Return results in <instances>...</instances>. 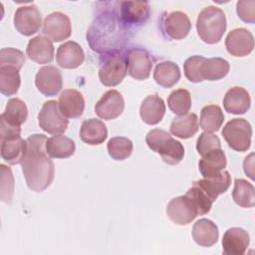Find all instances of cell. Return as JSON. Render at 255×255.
Listing matches in <instances>:
<instances>
[{"label":"cell","instance_id":"15","mask_svg":"<svg viewBox=\"0 0 255 255\" xmlns=\"http://www.w3.org/2000/svg\"><path fill=\"white\" fill-rule=\"evenodd\" d=\"M162 28L170 39L181 40L188 35L191 29V23L185 13L173 11L163 17Z\"/></svg>","mask_w":255,"mask_h":255},{"label":"cell","instance_id":"14","mask_svg":"<svg viewBox=\"0 0 255 255\" xmlns=\"http://www.w3.org/2000/svg\"><path fill=\"white\" fill-rule=\"evenodd\" d=\"M225 47L232 56H247L254 48L253 35L245 28H236L228 33L225 39Z\"/></svg>","mask_w":255,"mask_h":255},{"label":"cell","instance_id":"7","mask_svg":"<svg viewBox=\"0 0 255 255\" xmlns=\"http://www.w3.org/2000/svg\"><path fill=\"white\" fill-rule=\"evenodd\" d=\"M168 218L177 225H187L198 215L193 201L186 194L172 198L166 206Z\"/></svg>","mask_w":255,"mask_h":255},{"label":"cell","instance_id":"2","mask_svg":"<svg viewBox=\"0 0 255 255\" xmlns=\"http://www.w3.org/2000/svg\"><path fill=\"white\" fill-rule=\"evenodd\" d=\"M147 146L158 153L167 164H177L183 159L184 147L180 141L174 139L166 130L153 128L145 136Z\"/></svg>","mask_w":255,"mask_h":255},{"label":"cell","instance_id":"33","mask_svg":"<svg viewBox=\"0 0 255 255\" xmlns=\"http://www.w3.org/2000/svg\"><path fill=\"white\" fill-rule=\"evenodd\" d=\"M21 84L19 69L13 66H0V92L5 96L15 95Z\"/></svg>","mask_w":255,"mask_h":255},{"label":"cell","instance_id":"23","mask_svg":"<svg viewBox=\"0 0 255 255\" xmlns=\"http://www.w3.org/2000/svg\"><path fill=\"white\" fill-rule=\"evenodd\" d=\"M192 238L199 246L210 247L218 240V227L213 221L201 218L192 227Z\"/></svg>","mask_w":255,"mask_h":255},{"label":"cell","instance_id":"8","mask_svg":"<svg viewBox=\"0 0 255 255\" xmlns=\"http://www.w3.org/2000/svg\"><path fill=\"white\" fill-rule=\"evenodd\" d=\"M41 22V13L37 6L33 4L19 7L14 15V26L24 36H31L38 32Z\"/></svg>","mask_w":255,"mask_h":255},{"label":"cell","instance_id":"29","mask_svg":"<svg viewBox=\"0 0 255 255\" xmlns=\"http://www.w3.org/2000/svg\"><path fill=\"white\" fill-rule=\"evenodd\" d=\"M170 132L179 138H189L199 129L198 118L195 114H186L173 119L170 125Z\"/></svg>","mask_w":255,"mask_h":255},{"label":"cell","instance_id":"13","mask_svg":"<svg viewBox=\"0 0 255 255\" xmlns=\"http://www.w3.org/2000/svg\"><path fill=\"white\" fill-rule=\"evenodd\" d=\"M119 4V20L123 25L141 24L149 16V6L143 1H121Z\"/></svg>","mask_w":255,"mask_h":255},{"label":"cell","instance_id":"39","mask_svg":"<svg viewBox=\"0 0 255 255\" xmlns=\"http://www.w3.org/2000/svg\"><path fill=\"white\" fill-rule=\"evenodd\" d=\"M1 199L2 201L11 202L14 191V177L10 167L1 164Z\"/></svg>","mask_w":255,"mask_h":255},{"label":"cell","instance_id":"1","mask_svg":"<svg viewBox=\"0 0 255 255\" xmlns=\"http://www.w3.org/2000/svg\"><path fill=\"white\" fill-rule=\"evenodd\" d=\"M47 137L35 133L26 139V150L21 160L22 171L28 187L36 192L48 188L54 179V162L46 151Z\"/></svg>","mask_w":255,"mask_h":255},{"label":"cell","instance_id":"3","mask_svg":"<svg viewBox=\"0 0 255 255\" xmlns=\"http://www.w3.org/2000/svg\"><path fill=\"white\" fill-rule=\"evenodd\" d=\"M196 29L203 42L207 44L219 42L226 30L224 12L215 6L205 7L197 17Z\"/></svg>","mask_w":255,"mask_h":255},{"label":"cell","instance_id":"24","mask_svg":"<svg viewBox=\"0 0 255 255\" xmlns=\"http://www.w3.org/2000/svg\"><path fill=\"white\" fill-rule=\"evenodd\" d=\"M198 167L204 178L219 175L220 172L226 167V157L224 151L220 148L206 153L199 160Z\"/></svg>","mask_w":255,"mask_h":255},{"label":"cell","instance_id":"41","mask_svg":"<svg viewBox=\"0 0 255 255\" xmlns=\"http://www.w3.org/2000/svg\"><path fill=\"white\" fill-rule=\"evenodd\" d=\"M204 57L202 56H191L184 62L183 69L185 77L192 83H200L202 79L200 77V65Z\"/></svg>","mask_w":255,"mask_h":255},{"label":"cell","instance_id":"38","mask_svg":"<svg viewBox=\"0 0 255 255\" xmlns=\"http://www.w3.org/2000/svg\"><path fill=\"white\" fill-rule=\"evenodd\" d=\"M221 148V142L219 137L209 131H204L202 132L199 137L197 138L196 142V149L197 152L203 156L206 153L215 150V149H220Z\"/></svg>","mask_w":255,"mask_h":255},{"label":"cell","instance_id":"36","mask_svg":"<svg viewBox=\"0 0 255 255\" xmlns=\"http://www.w3.org/2000/svg\"><path fill=\"white\" fill-rule=\"evenodd\" d=\"M109 155L116 160H124L128 158L132 152V141L125 136L112 137L108 141Z\"/></svg>","mask_w":255,"mask_h":255},{"label":"cell","instance_id":"26","mask_svg":"<svg viewBox=\"0 0 255 255\" xmlns=\"http://www.w3.org/2000/svg\"><path fill=\"white\" fill-rule=\"evenodd\" d=\"M194 182L214 202L219 194L224 193L229 188L231 183V176L228 171L222 170L220 174L215 177L203 178Z\"/></svg>","mask_w":255,"mask_h":255},{"label":"cell","instance_id":"25","mask_svg":"<svg viewBox=\"0 0 255 255\" xmlns=\"http://www.w3.org/2000/svg\"><path fill=\"white\" fill-rule=\"evenodd\" d=\"M26 150V140L21 135L1 138V157L10 164L20 163Z\"/></svg>","mask_w":255,"mask_h":255},{"label":"cell","instance_id":"37","mask_svg":"<svg viewBox=\"0 0 255 255\" xmlns=\"http://www.w3.org/2000/svg\"><path fill=\"white\" fill-rule=\"evenodd\" d=\"M185 194L190 197V199L195 204L198 210V215H204L210 211L213 201L195 182H193L192 186L186 191Z\"/></svg>","mask_w":255,"mask_h":255},{"label":"cell","instance_id":"28","mask_svg":"<svg viewBox=\"0 0 255 255\" xmlns=\"http://www.w3.org/2000/svg\"><path fill=\"white\" fill-rule=\"evenodd\" d=\"M76 145L73 139L62 134H55L46 141V151L53 158H67L74 154Z\"/></svg>","mask_w":255,"mask_h":255},{"label":"cell","instance_id":"5","mask_svg":"<svg viewBox=\"0 0 255 255\" xmlns=\"http://www.w3.org/2000/svg\"><path fill=\"white\" fill-rule=\"evenodd\" d=\"M222 135L232 149L246 151L251 144L252 128L245 119H233L224 126Z\"/></svg>","mask_w":255,"mask_h":255},{"label":"cell","instance_id":"32","mask_svg":"<svg viewBox=\"0 0 255 255\" xmlns=\"http://www.w3.org/2000/svg\"><path fill=\"white\" fill-rule=\"evenodd\" d=\"M224 121V115L219 106L208 105L205 106L200 113V128L204 131H217Z\"/></svg>","mask_w":255,"mask_h":255},{"label":"cell","instance_id":"20","mask_svg":"<svg viewBox=\"0 0 255 255\" xmlns=\"http://www.w3.org/2000/svg\"><path fill=\"white\" fill-rule=\"evenodd\" d=\"M251 105L249 93L242 87H233L227 91L223 99V107L226 112L233 115H243Z\"/></svg>","mask_w":255,"mask_h":255},{"label":"cell","instance_id":"22","mask_svg":"<svg viewBox=\"0 0 255 255\" xmlns=\"http://www.w3.org/2000/svg\"><path fill=\"white\" fill-rule=\"evenodd\" d=\"M108 136L106 125L98 119H89L83 122L80 128L81 139L90 145L103 143Z\"/></svg>","mask_w":255,"mask_h":255},{"label":"cell","instance_id":"17","mask_svg":"<svg viewBox=\"0 0 255 255\" xmlns=\"http://www.w3.org/2000/svg\"><path fill=\"white\" fill-rule=\"evenodd\" d=\"M59 108L68 119L80 118L85 110V99L79 91L66 89L59 96Z\"/></svg>","mask_w":255,"mask_h":255},{"label":"cell","instance_id":"21","mask_svg":"<svg viewBox=\"0 0 255 255\" xmlns=\"http://www.w3.org/2000/svg\"><path fill=\"white\" fill-rule=\"evenodd\" d=\"M165 114V105L161 98L157 95L147 96L141 103L139 115L141 120L147 125L158 124Z\"/></svg>","mask_w":255,"mask_h":255},{"label":"cell","instance_id":"19","mask_svg":"<svg viewBox=\"0 0 255 255\" xmlns=\"http://www.w3.org/2000/svg\"><path fill=\"white\" fill-rule=\"evenodd\" d=\"M56 60L58 65L64 69H76L83 64L85 54L78 43L68 41L59 46Z\"/></svg>","mask_w":255,"mask_h":255},{"label":"cell","instance_id":"31","mask_svg":"<svg viewBox=\"0 0 255 255\" xmlns=\"http://www.w3.org/2000/svg\"><path fill=\"white\" fill-rule=\"evenodd\" d=\"M153 79L157 85L163 88H171L180 79L179 67L170 61L160 62L154 69Z\"/></svg>","mask_w":255,"mask_h":255},{"label":"cell","instance_id":"6","mask_svg":"<svg viewBox=\"0 0 255 255\" xmlns=\"http://www.w3.org/2000/svg\"><path fill=\"white\" fill-rule=\"evenodd\" d=\"M38 123L44 131L50 134H61L66 131L69 121L60 111L59 104L51 100L42 106L38 114Z\"/></svg>","mask_w":255,"mask_h":255},{"label":"cell","instance_id":"9","mask_svg":"<svg viewBox=\"0 0 255 255\" xmlns=\"http://www.w3.org/2000/svg\"><path fill=\"white\" fill-rule=\"evenodd\" d=\"M43 33L54 42L68 39L72 33L70 18L62 12L49 14L43 23Z\"/></svg>","mask_w":255,"mask_h":255},{"label":"cell","instance_id":"12","mask_svg":"<svg viewBox=\"0 0 255 255\" xmlns=\"http://www.w3.org/2000/svg\"><path fill=\"white\" fill-rule=\"evenodd\" d=\"M125 109V101L120 92L110 90L106 92L95 106V112L103 120H114L120 117Z\"/></svg>","mask_w":255,"mask_h":255},{"label":"cell","instance_id":"11","mask_svg":"<svg viewBox=\"0 0 255 255\" xmlns=\"http://www.w3.org/2000/svg\"><path fill=\"white\" fill-rule=\"evenodd\" d=\"M128 74L135 80H146L152 69V60L149 54L140 48H132L127 56Z\"/></svg>","mask_w":255,"mask_h":255},{"label":"cell","instance_id":"42","mask_svg":"<svg viewBox=\"0 0 255 255\" xmlns=\"http://www.w3.org/2000/svg\"><path fill=\"white\" fill-rule=\"evenodd\" d=\"M236 12L242 21L253 24L255 22V1H238L236 4Z\"/></svg>","mask_w":255,"mask_h":255},{"label":"cell","instance_id":"40","mask_svg":"<svg viewBox=\"0 0 255 255\" xmlns=\"http://www.w3.org/2000/svg\"><path fill=\"white\" fill-rule=\"evenodd\" d=\"M25 63L24 54L15 48H3L0 51V66H13L21 69Z\"/></svg>","mask_w":255,"mask_h":255},{"label":"cell","instance_id":"18","mask_svg":"<svg viewBox=\"0 0 255 255\" xmlns=\"http://www.w3.org/2000/svg\"><path fill=\"white\" fill-rule=\"evenodd\" d=\"M26 53L30 60L38 64H48L54 59V46L48 37L39 35L28 42Z\"/></svg>","mask_w":255,"mask_h":255},{"label":"cell","instance_id":"30","mask_svg":"<svg viewBox=\"0 0 255 255\" xmlns=\"http://www.w3.org/2000/svg\"><path fill=\"white\" fill-rule=\"evenodd\" d=\"M229 63L222 58H204L200 65V77L207 81H218L229 72Z\"/></svg>","mask_w":255,"mask_h":255},{"label":"cell","instance_id":"34","mask_svg":"<svg viewBox=\"0 0 255 255\" xmlns=\"http://www.w3.org/2000/svg\"><path fill=\"white\" fill-rule=\"evenodd\" d=\"M254 186L245 179L236 178L234 181V188L232 197L235 203L244 208H251L255 204Z\"/></svg>","mask_w":255,"mask_h":255},{"label":"cell","instance_id":"27","mask_svg":"<svg viewBox=\"0 0 255 255\" xmlns=\"http://www.w3.org/2000/svg\"><path fill=\"white\" fill-rule=\"evenodd\" d=\"M28 117V109L26 104L18 99H10L6 105L5 111L0 117V122L13 127H20L24 124Z\"/></svg>","mask_w":255,"mask_h":255},{"label":"cell","instance_id":"10","mask_svg":"<svg viewBox=\"0 0 255 255\" xmlns=\"http://www.w3.org/2000/svg\"><path fill=\"white\" fill-rule=\"evenodd\" d=\"M35 85L44 96H56L63 86L61 71L55 66L42 67L36 74Z\"/></svg>","mask_w":255,"mask_h":255},{"label":"cell","instance_id":"35","mask_svg":"<svg viewBox=\"0 0 255 255\" xmlns=\"http://www.w3.org/2000/svg\"><path fill=\"white\" fill-rule=\"evenodd\" d=\"M167 106L169 110L177 116L188 114L191 108L190 93L185 89H178L171 92L167 98Z\"/></svg>","mask_w":255,"mask_h":255},{"label":"cell","instance_id":"16","mask_svg":"<svg viewBox=\"0 0 255 255\" xmlns=\"http://www.w3.org/2000/svg\"><path fill=\"white\" fill-rule=\"evenodd\" d=\"M250 237L246 230L232 227L225 231L222 238L223 253L225 255H242L249 246Z\"/></svg>","mask_w":255,"mask_h":255},{"label":"cell","instance_id":"4","mask_svg":"<svg viewBox=\"0 0 255 255\" xmlns=\"http://www.w3.org/2000/svg\"><path fill=\"white\" fill-rule=\"evenodd\" d=\"M128 73L127 58L113 50L100 59L99 79L106 87H115L123 82Z\"/></svg>","mask_w":255,"mask_h":255}]
</instances>
